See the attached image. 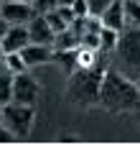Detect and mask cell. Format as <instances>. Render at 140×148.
Returning <instances> with one entry per match:
<instances>
[{"label":"cell","mask_w":140,"mask_h":148,"mask_svg":"<svg viewBox=\"0 0 140 148\" xmlns=\"http://www.w3.org/2000/svg\"><path fill=\"white\" fill-rule=\"evenodd\" d=\"M71 13H74V18L89 15V13H87V3H84V0H74V3H71Z\"/></svg>","instance_id":"d6986e66"},{"label":"cell","mask_w":140,"mask_h":148,"mask_svg":"<svg viewBox=\"0 0 140 148\" xmlns=\"http://www.w3.org/2000/svg\"><path fill=\"white\" fill-rule=\"evenodd\" d=\"M33 118H36V107L33 105H20V102H13V100L3 105V125L16 138H26L31 133Z\"/></svg>","instance_id":"3957f363"},{"label":"cell","mask_w":140,"mask_h":148,"mask_svg":"<svg viewBox=\"0 0 140 148\" xmlns=\"http://www.w3.org/2000/svg\"><path fill=\"white\" fill-rule=\"evenodd\" d=\"M115 54L120 56L122 66L127 72L138 74L140 72V28H122L117 36Z\"/></svg>","instance_id":"277c9868"},{"label":"cell","mask_w":140,"mask_h":148,"mask_svg":"<svg viewBox=\"0 0 140 148\" xmlns=\"http://www.w3.org/2000/svg\"><path fill=\"white\" fill-rule=\"evenodd\" d=\"M138 120H140V107H138Z\"/></svg>","instance_id":"cb8c5ba5"},{"label":"cell","mask_w":140,"mask_h":148,"mask_svg":"<svg viewBox=\"0 0 140 148\" xmlns=\"http://www.w3.org/2000/svg\"><path fill=\"white\" fill-rule=\"evenodd\" d=\"M117 31H112V28H105L102 26V31H99V51L102 54H115V46H117Z\"/></svg>","instance_id":"5bb4252c"},{"label":"cell","mask_w":140,"mask_h":148,"mask_svg":"<svg viewBox=\"0 0 140 148\" xmlns=\"http://www.w3.org/2000/svg\"><path fill=\"white\" fill-rule=\"evenodd\" d=\"M38 95H41V87H38V82H36L28 72L13 74V95H10V100H13V102L33 105V107H36Z\"/></svg>","instance_id":"5b68a950"},{"label":"cell","mask_w":140,"mask_h":148,"mask_svg":"<svg viewBox=\"0 0 140 148\" xmlns=\"http://www.w3.org/2000/svg\"><path fill=\"white\" fill-rule=\"evenodd\" d=\"M54 49L59 51V49H77L79 46V38H77V33L71 28H64V31H59L56 36H54Z\"/></svg>","instance_id":"4fadbf2b"},{"label":"cell","mask_w":140,"mask_h":148,"mask_svg":"<svg viewBox=\"0 0 140 148\" xmlns=\"http://www.w3.org/2000/svg\"><path fill=\"white\" fill-rule=\"evenodd\" d=\"M18 54H20V59L26 61V66H38V64L54 61V46L51 44H33V41H28Z\"/></svg>","instance_id":"52a82bcc"},{"label":"cell","mask_w":140,"mask_h":148,"mask_svg":"<svg viewBox=\"0 0 140 148\" xmlns=\"http://www.w3.org/2000/svg\"><path fill=\"white\" fill-rule=\"evenodd\" d=\"M97 105L105 107L107 112H130V110H138L140 107V89L127 74H122L120 69H115L112 64H107V69L102 74Z\"/></svg>","instance_id":"6da1fadb"},{"label":"cell","mask_w":140,"mask_h":148,"mask_svg":"<svg viewBox=\"0 0 140 148\" xmlns=\"http://www.w3.org/2000/svg\"><path fill=\"white\" fill-rule=\"evenodd\" d=\"M8 143H16V135L10 133V130L3 125V120H0V146H8Z\"/></svg>","instance_id":"ffe728a7"},{"label":"cell","mask_w":140,"mask_h":148,"mask_svg":"<svg viewBox=\"0 0 140 148\" xmlns=\"http://www.w3.org/2000/svg\"><path fill=\"white\" fill-rule=\"evenodd\" d=\"M28 41L31 38H28V28L26 26H8L5 36L0 38V46H3L5 54H13V51H20Z\"/></svg>","instance_id":"9c48e42d"},{"label":"cell","mask_w":140,"mask_h":148,"mask_svg":"<svg viewBox=\"0 0 140 148\" xmlns=\"http://www.w3.org/2000/svg\"><path fill=\"white\" fill-rule=\"evenodd\" d=\"M107 54H102L97 64L92 66H77L69 74V84H66V95L69 100L79 107H94L99 100V84H102V74L107 69Z\"/></svg>","instance_id":"7a4b0ae2"},{"label":"cell","mask_w":140,"mask_h":148,"mask_svg":"<svg viewBox=\"0 0 140 148\" xmlns=\"http://www.w3.org/2000/svg\"><path fill=\"white\" fill-rule=\"evenodd\" d=\"M8 26H10V23H8V21H5L3 15H0V38L5 36V31H8Z\"/></svg>","instance_id":"44dd1931"},{"label":"cell","mask_w":140,"mask_h":148,"mask_svg":"<svg viewBox=\"0 0 140 148\" xmlns=\"http://www.w3.org/2000/svg\"><path fill=\"white\" fill-rule=\"evenodd\" d=\"M26 28H28V38H31L33 44H54V36L56 33L51 31V26L46 23V18L41 13L33 15L31 21L26 23Z\"/></svg>","instance_id":"ba28073f"},{"label":"cell","mask_w":140,"mask_h":148,"mask_svg":"<svg viewBox=\"0 0 140 148\" xmlns=\"http://www.w3.org/2000/svg\"><path fill=\"white\" fill-rule=\"evenodd\" d=\"M125 28H140V0H122Z\"/></svg>","instance_id":"7c38bea8"},{"label":"cell","mask_w":140,"mask_h":148,"mask_svg":"<svg viewBox=\"0 0 140 148\" xmlns=\"http://www.w3.org/2000/svg\"><path fill=\"white\" fill-rule=\"evenodd\" d=\"M0 120H3V105H0Z\"/></svg>","instance_id":"603a6c76"},{"label":"cell","mask_w":140,"mask_h":148,"mask_svg":"<svg viewBox=\"0 0 140 148\" xmlns=\"http://www.w3.org/2000/svg\"><path fill=\"white\" fill-rule=\"evenodd\" d=\"M54 61L61 66L66 74H71L74 69L79 66V61H77V49H54Z\"/></svg>","instance_id":"8fae6325"},{"label":"cell","mask_w":140,"mask_h":148,"mask_svg":"<svg viewBox=\"0 0 140 148\" xmlns=\"http://www.w3.org/2000/svg\"><path fill=\"white\" fill-rule=\"evenodd\" d=\"M23 3H31V0H23Z\"/></svg>","instance_id":"d4e9b609"},{"label":"cell","mask_w":140,"mask_h":148,"mask_svg":"<svg viewBox=\"0 0 140 148\" xmlns=\"http://www.w3.org/2000/svg\"><path fill=\"white\" fill-rule=\"evenodd\" d=\"M99 23L105 26V28H112V31H120L125 28V15H122V0H112L107 8L102 10L99 15Z\"/></svg>","instance_id":"30bf717a"},{"label":"cell","mask_w":140,"mask_h":148,"mask_svg":"<svg viewBox=\"0 0 140 148\" xmlns=\"http://www.w3.org/2000/svg\"><path fill=\"white\" fill-rule=\"evenodd\" d=\"M31 5L36 13H48V10L56 8V0H31Z\"/></svg>","instance_id":"ac0fdd59"},{"label":"cell","mask_w":140,"mask_h":148,"mask_svg":"<svg viewBox=\"0 0 140 148\" xmlns=\"http://www.w3.org/2000/svg\"><path fill=\"white\" fill-rule=\"evenodd\" d=\"M3 61H5V66H8V72H10V74H18V72H26V69H28V66H26V61L20 59V54H18V51L5 54Z\"/></svg>","instance_id":"2e32d148"},{"label":"cell","mask_w":140,"mask_h":148,"mask_svg":"<svg viewBox=\"0 0 140 148\" xmlns=\"http://www.w3.org/2000/svg\"><path fill=\"white\" fill-rule=\"evenodd\" d=\"M3 56H5V51H3V46H0V59H3Z\"/></svg>","instance_id":"7402d4cb"},{"label":"cell","mask_w":140,"mask_h":148,"mask_svg":"<svg viewBox=\"0 0 140 148\" xmlns=\"http://www.w3.org/2000/svg\"><path fill=\"white\" fill-rule=\"evenodd\" d=\"M84 3H87V13L94 15V18H99V15H102V10L107 8L112 0H84Z\"/></svg>","instance_id":"e0dca14e"},{"label":"cell","mask_w":140,"mask_h":148,"mask_svg":"<svg viewBox=\"0 0 140 148\" xmlns=\"http://www.w3.org/2000/svg\"><path fill=\"white\" fill-rule=\"evenodd\" d=\"M0 15L10 26H26L36 15V10L31 3H23V0H0Z\"/></svg>","instance_id":"8992f818"},{"label":"cell","mask_w":140,"mask_h":148,"mask_svg":"<svg viewBox=\"0 0 140 148\" xmlns=\"http://www.w3.org/2000/svg\"><path fill=\"white\" fill-rule=\"evenodd\" d=\"M10 95H13V74L0 72V105L10 102Z\"/></svg>","instance_id":"9a60e30c"}]
</instances>
